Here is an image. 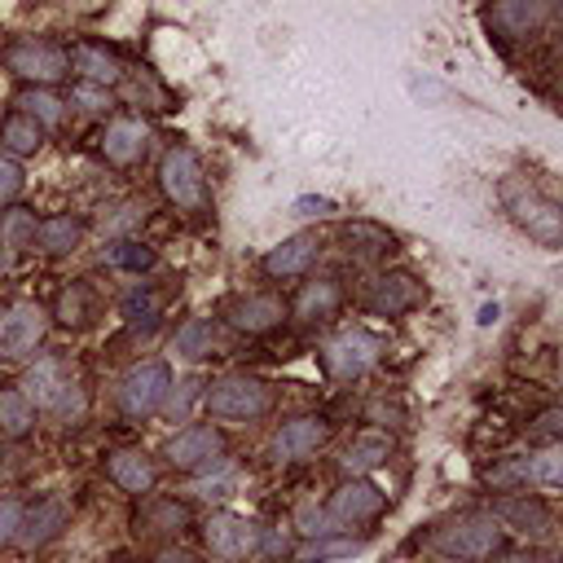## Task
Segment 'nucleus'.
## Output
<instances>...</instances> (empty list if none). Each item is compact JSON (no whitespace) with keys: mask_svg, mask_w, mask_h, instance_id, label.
Returning <instances> with one entry per match:
<instances>
[{"mask_svg":"<svg viewBox=\"0 0 563 563\" xmlns=\"http://www.w3.org/2000/svg\"><path fill=\"white\" fill-rule=\"evenodd\" d=\"M387 457H391V435H383V431H365V435H356V440L343 449L339 471H343V479H361V475L378 471Z\"/></svg>","mask_w":563,"mask_h":563,"instance_id":"20","label":"nucleus"},{"mask_svg":"<svg viewBox=\"0 0 563 563\" xmlns=\"http://www.w3.org/2000/svg\"><path fill=\"white\" fill-rule=\"evenodd\" d=\"M31 427H35L31 400H26L18 387H4V391H0V435L22 440V435H31Z\"/></svg>","mask_w":563,"mask_h":563,"instance_id":"28","label":"nucleus"},{"mask_svg":"<svg viewBox=\"0 0 563 563\" xmlns=\"http://www.w3.org/2000/svg\"><path fill=\"white\" fill-rule=\"evenodd\" d=\"M0 145H4L9 154L26 158V154H35V150L44 145V128H40L35 119H26V114L18 110V114H9V119L0 123Z\"/></svg>","mask_w":563,"mask_h":563,"instance_id":"27","label":"nucleus"},{"mask_svg":"<svg viewBox=\"0 0 563 563\" xmlns=\"http://www.w3.org/2000/svg\"><path fill=\"white\" fill-rule=\"evenodd\" d=\"M172 347L176 356H189V361H202L211 347H216V325L207 317H189L176 334H172Z\"/></svg>","mask_w":563,"mask_h":563,"instance_id":"29","label":"nucleus"},{"mask_svg":"<svg viewBox=\"0 0 563 563\" xmlns=\"http://www.w3.org/2000/svg\"><path fill=\"white\" fill-rule=\"evenodd\" d=\"M185 519H189V510H185L180 501H154V506H150V515H145L150 532H180V528H185Z\"/></svg>","mask_w":563,"mask_h":563,"instance_id":"33","label":"nucleus"},{"mask_svg":"<svg viewBox=\"0 0 563 563\" xmlns=\"http://www.w3.org/2000/svg\"><path fill=\"white\" fill-rule=\"evenodd\" d=\"M84 242V220L79 216H48L35 224L31 246H40L44 255H70Z\"/></svg>","mask_w":563,"mask_h":563,"instance_id":"23","label":"nucleus"},{"mask_svg":"<svg viewBox=\"0 0 563 563\" xmlns=\"http://www.w3.org/2000/svg\"><path fill=\"white\" fill-rule=\"evenodd\" d=\"M66 57H70V70L79 75V84L114 88L123 79V66L106 44H75V53H66Z\"/></svg>","mask_w":563,"mask_h":563,"instance_id":"19","label":"nucleus"},{"mask_svg":"<svg viewBox=\"0 0 563 563\" xmlns=\"http://www.w3.org/2000/svg\"><path fill=\"white\" fill-rule=\"evenodd\" d=\"M418 303H422V286L409 273H383L369 290V312H378V317H400Z\"/></svg>","mask_w":563,"mask_h":563,"instance_id":"18","label":"nucleus"},{"mask_svg":"<svg viewBox=\"0 0 563 563\" xmlns=\"http://www.w3.org/2000/svg\"><path fill=\"white\" fill-rule=\"evenodd\" d=\"M541 431H545V435L559 431V409H545V413H541Z\"/></svg>","mask_w":563,"mask_h":563,"instance_id":"44","label":"nucleus"},{"mask_svg":"<svg viewBox=\"0 0 563 563\" xmlns=\"http://www.w3.org/2000/svg\"><path fill=\"white\" fill-rule=\"evenodd\" d=\"M163 457H167V466H176V471L216 466V462H224V431L211 427V422H189L185 431H176V435L163 444Z\"/></svg>","mask_w":563,"mask_h":563,"instance_id":"10","label":"nucleus"},{"mask_svg":"<svg viewBox=\"0 0 563 563\" xmlns=\"http://www.w3.org/2000/svg\"><path fill=\"white\" fill-rule=\"evenodd\" d=\"M550 9L541 0H510V4H493L488 9V22L501 26V35H528Z\"/></svg>","mask_w":563,"mask_h":563,"instance_id":"25","label":"nucleus"},{"mask_svg":"<svg viewBox=\"0 0 563 563\" xmlns=\"http://www.w3.org/2000/svg\"><path fill=\"white\" fill-rule=\"evenodd\" d=\"M106 475L123 488V493H150L154 488V462L141 449H114L106 457Z\"/></svg>","mask_w":563,"mask_h":563,"instance_id":"21","label":"nucleus"},{"mask_svg":"<svg viewBox=\"0 0 563 563\" xmlns=\"http://www.w3.org/2000/svg\"><path fill=\"white\" fill-rule=\"evenodd\" d=\"M18 523H22V501L18 497H0V545H9L18 537Z\"/></svg>","mask_w":563,"mask_h":563,"instance_id":"39","label":"nucleus"},{"mask_svg":"<svg viewBox=\"0 0 563 563\" xmlns=\"http://www.w3.org/2000/svg\"><path fill=\"white\" fill-rule=\"evenodd\" d=\"M18 106H22V114L35 119L40 128H57V123H62V97L48 92V88H26V92L18 97Z\"/></svg>","mask_w":563,"mask_h":563,"instance_id":"31","label":"nucleus"},{"mask_svg":"<svg viewBox=\"0 0 563 563\" xmlns=\"http://www.w3.org/2000/svg\"><path fill=\"white\" fill-rule=\"evenodd\" d=\"M224 321L238 334H268L273 325L286 321V303L277 295H246V299H233L224 308Z\"/></svg>","mask_w":563,"mask_h":563,"instance_id":"16","label":"nucleus"},{"mask_svg":"<svg viewBox=\"0 0 563 563\" xmlns=\"http://www.w3.org/2000/svg\"><path fill=\"white\" fill-rule=\"evenodd\" d=\"M339 299H343L339 282H330V277L303 282V290L295 295V317H299V321H325V317H334Z\"/></svg>","mask_w":563,"mask_h":563,"instance_id":"24","label":"nucleus"},{"mask_svg":"<svg viewBox=\"0 0 563 563\" xmlns=\"http://www.w3.org/2000/svg\"><path fill=\"white\" fill-rule=\"evenodd\" d=\"M0 238L9 242V246H31V238H35V216L31 211H9L4 216V224H0Z\"/></svg>","mask_w":563,"mask_h":563,"instance_id":"34","label":"nucleus"},{"mask_svg":"<svg viewBox=\"0 0 563 563\" xmlns=\"http://www.w3.org/2000/svg\"><path fill=\"white\" fill-rule=\"evenodd\" d=\"M141 211H145V207H136V202H128V207H119V216H114V220H110L106 229H110V233H119V229H128V224H132V220H136Z\"/></svg>","mask_w":563,"mask_h":563,"instance_id":"42","label":"nucleus"},{"mask_svg":"<svg viewBox=\"0 0 563 563\" xmlns=\"http://www.w3.org/2000/svg\"><path fill=\"white\" fill-rule=\"evenodd\" d=\"M57 317L66 321V325H84L88 317H92V308H88V290L75 282L70 290H62V303H57Z\"/></svg>","mask_w":563,"mask_h":563,"instance_id":"35","label":"nucleus"},{"mask_svg":"<svg viewBox=\"0 0 563 563\" xmlns=\"http://www.w3.org/2000/svg\"><path fill=\"white\" fill-rule=\"evenodd\" d=\"M106 264L123 268V273H145V268H154V251L136 238H119V242L106 246Z\"/></svg>","mask_w":563,"mask_h":563,"instance_id":"30","label":"nucleus"},{"mask_svg":"<svg viewBox=\"0 0 563 563\" xmlns=\"http://www.w3.org/2000/svg\"><path fill=\"white\" fill-rule=\"evenodd\" d=\"M488 484H493L497 493H510V488H519V484H532V479H528V457H510V462L493 466V471H488Z\"/></svg>","mask_w":563,"mask_h":563,"instance_id":"36","label":"nucleus"},{"mask_svg":"<svg viewBox=\"0 0 563 563\" xmlns=\"http://www.w3.org/2000/svg\"><path fill=\"white\" fill-rule=\"evenodd\" d=\"M31 409H44L53 418H75L84 409V391H79V378L75 369L62 361V356H35L22 374V387H18Z\"/></svg>","mask_w":563,"mask_h":563,"instance_id":"1","label":"nucleus"},{"mask_svg":"<svg viewBox=\"0 0 563 563\" xmlns=\"http://www.w3.org/2000/svg\"><path fill=\"white\" fill-rule=\"evenodd\" d=\"M295 211H299V216H330V211H334V202H330V198H299V202H295Z\"/></svg>","mask_w":563,"mask_h":563,"instance_id":"41","label":"nucleus"},{"mask_svg":"<svg viewBox=\"0 0 563 563\" xmlns=\"http://www.w3.org/2000/svg\"><path fill=\"white\" fill-rule=\"evenodd\" d=\"M383 506H387V493L369 475H361V479H343L330 493V501L321 506V515H325V528L330 532H343V528H361V523L378 519Z\"/></svg>","mask_w":563,"mask_h":563,"instance_id":"6","label":"nucleus"},{"mask_svg":"<svg viewBox=\"0 0 563 563\" xmlns=\"http://www.w3.org/2000/svg\"><path fill=\"white\" fill-rule=\"evenodd\" d=\"M4 66H9L18 79H26L31 88H48V84H57V79L70 75L66 48H62V44H48V40H18V44H9Z\"/></svg>","mask_w":563,"mask_h":563,"instance_id":"8","label":"nucleus"},{"mask_svg":"<svg viewBox=\"0 0 563 563\" xmlns=\"http://www.w3.org/2000/svg\"><path fill=\"white\" fill-rule=\"evenodd\" d=\"M361 550H365V541H356V537H339V532H325V537L303 541V545L295 550V563H339V559H352V554H361Z\"/></svg>","mask_w":563,"mask_h":563,"instance_id":"26","label":"nucleus"},{"mask_svg":"<svg viewBox=\"0 0 563 563\" xmlns=\"http://www.w3.org/2000/svg\"><path fill=\"white\" fill-rule=\"evenodd\" d=\"M273 409V387L255 374H224L207 391V413L220 422H255Z\"/></svg>","mask_w":563,"mask_h":563,"instance_id":"2","label":"nucleus"},{"mask_svg":"<svg viewBox=\"0 0 563 563\" xmlns=\"http://www.w3.org/2000/svg\"><path fill=\"white\" fill-rule=\"evenodd\" d=\"M435 550L449 559H488L501 550V523L493 515H462L435 532Z\"/></svg>","mask_w":563,"mask_h":563,"instance_id":"9","label":"nucleus"},{"mask_svg":"<svg viewBox=\"0 0 563 563\" xmlns=\"http://www.w3.org/2000/svg\"><path fill=\"white\" fill-rule=\"evenodd\" d=\"M559 471H563V457H559V449L550 444V449H541L537 457H528V479L532 484H541V488H559Z\"/></svg>","mask_w":563,"mask_h":563,"instance_id":"32","label":"nucleus"},{"mask_svg":"<svg viewBox=\"0 0 563 563\" xmlns=\"http://www.w3.org/2000/svg\"><path fill=\"white\" fill-rule=\"evenodd\" d=\"M295 528L303 532V541H312V537H325L330 528H325V515H321V506L317 501H299L295 506Z\"/></svg>","mask_w":563,"mask_h":563,"instance_id":"38","label":"nucleus"},{"mask_svg":"<svg viewBox=\"0 0 563 563\" xmlns=\"http://www.w3.org/2000/svg\"><path fill=\"white\" fill-rule=\"evenodd\" d=\"M330 440V422L317 413H299L290 422H282V431L273 435V457L277 462H299L308 453H317Z\"/></svg>","mask_w":563,"mask_h":563,"instance_id":"14","label":"nucleus"},{"mask_svg":"<svg viewBox=\"0 0 563 563\" xmlns=\"http://www.w3.org/2000/svg\"><path fill=\"white\" fill-rule=\"evenodd\" d=\"M114 396H119V413L123 418H132V422L154 418L167 405V396H172V369H167V361H136L119 378V391Z\"/></svg>","mask_w":563,"mask_h":563,"instance_id":"3","label":"nucleus"},{"mask_svg":"<svg viewBox=\"0 0 563 563\" xmlns=\"http://www.w3.org/2000/svg\"><path fill=\"white\" fill-rule=\"evenodd\" d=\"M488 563H537V554L532 550H497V554H488Z\"/></svg>","mask_w":563,"mask_h":563,"instance_id":"43","label":"nucleus"},{"mask_svg":"<svg viewBox=\"0 0 563 563\" xmlns=\"http://www.w3.org/2000/svg\"><path fill=\"white\" fill-rule=\"evenodd\" d=\"M202 545L211 559L220 563H242V559H255L260 545H264V528L238 510H211L202 519Z\"/></svg>","mask_w":563,"mask_h":563,"instance_id":"4","label":"nucleus"},{"mask_svg":"<svg viewBox=\"0 0 563 563\" xmlns=\"http://www.w3.org/2000/svg\"><path fill=\"white\" fill-rule=\"evenodd\" d=\"M493 519H497V523H510L515 532H532V537L550 532V510H545V501L523 497V493L501 497V501L493 506Z\"/></svg>","mask_w":563,"mask_h":563,"instance_id":"22","label":"nucleus"},{"mask_svg":"<svg viewBox=\"0 0 563 563\" xmlns=\"http://www.w3.org/2000/svg\"><path fill=\"white\" fill-rule=\"evenodd\" d=\"M70 523V501L66 497H44V501H35L31 510H22V523H18V545H26V550H35V545H48L62 528Z\"/></svg>","mask_w":563,"mask_h":563,"instance_id":"15","label":"nucleus"},{"mask_svg":"<svg viewBox=\"0 0 563 563\" xmlns=\"http://www.w3.org/2000/svg\"><path fill=\"white\" fill-rule=\"evenodd\" d=\"M44 325H48V312L40 303H9L0 312V361H26L35 356L40 339H44Z\"/></svg>","mask_w":563,"mask_h":563,"instance_id":"11","label":"nucleus"},{"mask_svg":"<svg viewBox=\"0 0 563 563\" xmlns=\"http://www.w3.org/2000/svg\"><path fill=\"white\" fill-rule=\"evenodd\" d=\"M158 189L176 211H202L207 207V176L189 145H172L158 158Z\"/></svg>","mask_w":563,"mask_h":563,"instance_id":"5","label":"nucleus"},{"mask_svg":"<svg viewBox=\"0 0 563 563\" xmlns=\"http://www.w3.org/2000/svg\"><path fill=\"white\" fill-rule=\"evenodd\" d=\"M317 251H321V238H317V233H290V238H282V242L264 255V273H268V277H299V273L312 268Z\"/></svg>","mask_w":563,"mask_h":563,"instance_id":"17","label":"nucleus"},{"mask_svg":"<svg viewBox=\"0 0 563 563\" xmlns=\"http://www.w3.org/2000/svg\"><path fill=\"white\" fill-rule=\"evenodd\" d=\"M378 361H383V339L369 334V330H361V325L334 334V339L321 347V365H325V374H330V378H343V383L369 374Z\"/></svg>","mask_w":563,"mask_h":563,"instance_id":"7","label":"nucleus"},{"mask_svg":"<svg viewBox=\"0 0 563 563\" xmlns=\"http://www.w3.org/2000/svg\"><path fill=\"white\" fill-rule=\"evenodd\" d=\"M97 145H101L106 163L132 167V163L150 150V123H145V119H132V114H119V119H110V123L101 128Z\"/></svg>","mask_w":563,"mask_h":563,"instance_id":"13","label":"nucleus"},{"mask_svg":"<svg viewBox=\"0 0 563 563\" xmlns=\"http://www.w3.org/2000/svg\"><path fill=\"white\" fill-rule=\"evenodd\" d=\"M18 194H22V167L9 154H0V202H13Z\"/></svg>","mask_w":563,"mask_h":563,"instance_id":"40","label":"nucleus"},{"mask_svg":"<svg viewBox=\"0 0 563 563\" xmlns=\"http://www.w3.org/2000/svg\"><path fill=\"white\" fill-rule=\"evenodd\" d=\"M70 106H79L84 114H101V110L114 106V92H110V88H97V84H75Z\"/></svg>","mask_w":563,"mask_h":563,"instance_id":"37","label":"nucleus"},{"mask_svg":"<svg viewBox=\"0 0 563 563\" xmlns=\"http://www.w3.org/2000/svg\"><path fill=\"white\" fill-rule=\"evenodd\" d=\"M506 211H510V220L528 233V238H537L541 246H559V224H563V211H559V202L554 198H545V194H537V189H510L506 194Z\"/></svg>","mask_w":563,"mask_h":563,"instance_id":"12","label":"nucleus"}]
</instances>
